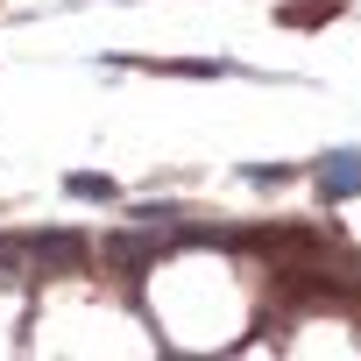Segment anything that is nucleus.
Returning a JSON list of instances; mask_svg holds the SVG:
<instances>
[{"label": "nucleus", "mask_w": 361, "mask_h": 361, "mask_svg": "<svg viewBox=\"0 0 361 361\" xmlns=\"http://www.w3.org/2000/svg\"><path fill=\"white\" fill-rule=\"evenodd\" d=\"M319 185H326V199H361V149H333L319 163Z\"/></svg>", "instance_id": "f257e3e1"}, {"label": "nucleus", "mask_w": 361, "mask_h": 361, "mask_svg": "<svg viewBox=\"0 0 361 361\" xmlns=\"http://www.w3.org/2000/svg\"><path fill=\"white\" fill-rule=\"evenodd\" d=\"M64 192H71V199H99V206L114 199V185H106V177H85V170L71 177V185H64Z\"/></svg>", "instance_id": "f03ea898"}]
</instances>
